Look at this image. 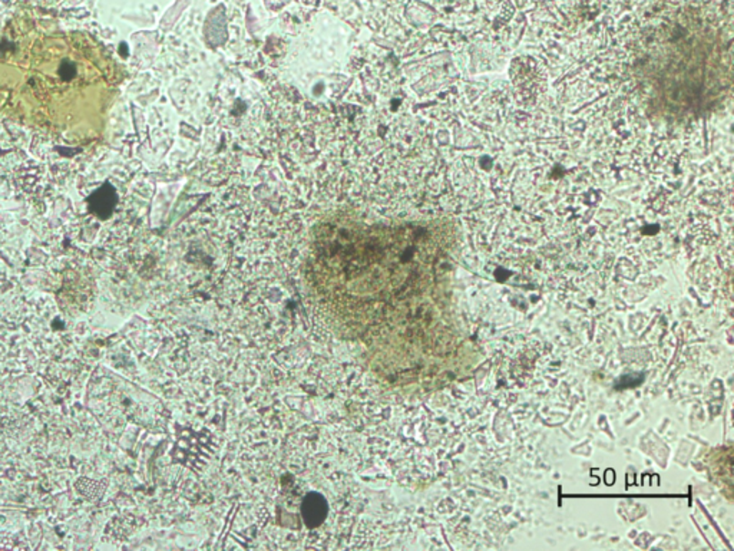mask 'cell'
Segmentation results:
<instances>
[{
    "instance_id": "2",
    "label": "cell",
    "mask_w": 734,
    "mask_h": 551,
    "mask_svg": "<svg viewBox=\"0 0 734 551\" xmlns=\"http://www.w3.org/2000/svg\"><path fill=\"white\" fill-rule=\"evenodd\" d=\"M644 383V375L643 373H631V375H624L621 376L618 381H617L616 385L614 388L618 391H623V389H630V388H637V386L641 385Z\"/></svg>"
},
{
    "instance_id": "1",
    "label": "cell",
    "mask_w": 734,
    "mask_h": 551,
    "mask_svg": "<svg viewBox=\"0 0 734 551\" xmlns=\"http://www.w3.org/2000/svg\"><path fill=\"white\" fill-rule=\"evenodd\" d=\"M303 520L307 527L316 528L326 520L327 503L321 494H309L303 503Z\"/></svg>"
},
{
    "instance_id": "3",
    "label": "cell",
    "mask_w": 734,
    "mask_h": 551,
    "mask_svg": "<svg viewBox=\"0 0 734 551\" xmlns=\"http://www.w3.org/2000/svg\"><path fill=\"white\" fill-rule=\"evenodd\" d=\"M614 481H616V474H614L613 470H607L606 473L607 485H613Z\"/></svg>"
}]
</instances>
